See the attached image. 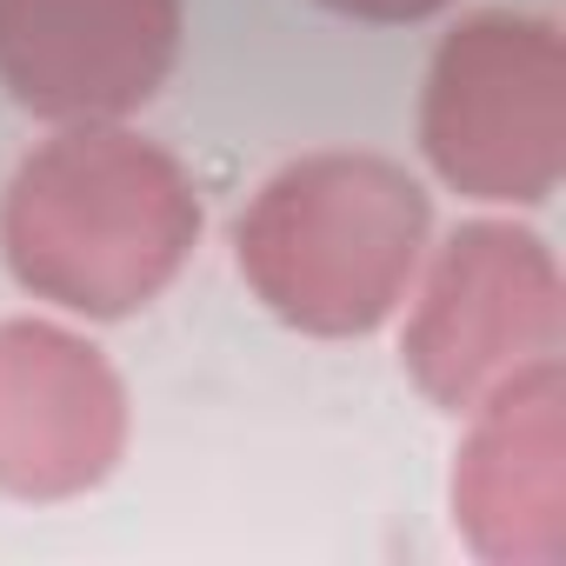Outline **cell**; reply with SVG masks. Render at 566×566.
Returning a JSON list of instances; mask_svg holds the SVG:
<instances>
[{"instance_id":"1","label":"cell","mask_w":566,"mask_h":566,"mask_svg":"<svg viewBox=\"0 0 566 566\" xmlns=\"http://www.w3.org/2000/svg\"><path fill=\"white\" fill-rule=\"evenodd\" d=\"M200 247V187L120 120H81L41 140L0 193V253L34 301L87 321H127L174 287Z\"/></svg>"},{"instance_id":"2","label":"cell","mask_w":566,"mask_h":566,"mask_svg":"<svg viewBox=\"0 0 566 566\" xmlns=\"http://www.w3.org/2000/svg\"><path fill=\"white\" fill-rule=\"evenodd\" d=\"M433 207L380 154H307L280 167L233 227L253 301L314 340H360L400 314L427 260Z\"/></svg>"},{"instance_id":"3","label":"cell","mask_w":566,"mask_h":566,"mask_svg":"<svg viewBox=\"0 0 566 566\" xmlns=\"http://www.w3.org/2000/svg\"><path fill=\"white\" fill-rule=\"evenodd\" d=\"M420 147L486 207H539L566 174V41L546 14H467L427 67Z\"/></svg>"},{"instance_id":"4","label":"cell","mask_w":566,"mask_h":566,"mask_svg":"<svg viewBox=\"0 0 566 566\" xmlns=\"http://www.w3.org/2000/svg\"><path fill=\"white\" fill-rule=\"evenodd\" d=\"M413 280L420 294L400 334V360L447 413H473L493 387L559 360L566 347V280L533 227L467 220Z\"/></svg>"},{"instance_id":"5","label":"cell","mask_w":566,"mask_h":566,"mask_svg":"<svg viewBox=\"0 0 566 566\" xmlns=\"http://www.w3.org/2000/svg\"><path fill=\"white\" fill-rule=\"evenodd\" d=\"M127 453V387L54 321H0V493L81 500Z\"/></svg>"},{"instance_id":"6","label":"cell","mask_w":566,"mask_h":566,"mask_svg":"<svg viewBox=\"0 0 566 566\" xmlns=\"http://www.w3.org/2000/svg\"><path fill=\"white\" fill-rule=\"evenodd\" d=\"M180 61V0H0V87L54 127L127 120Z\"/></svg>"},{"instance_id":"7","label":"cell","mask_w":566,"mask_h":566,"mask_svg":"<svg viewBox=\"0 0 566 566\" xmlns=\"http://www.w3.org/2000/svg\"><path fill=\"white\" fill-rule=\"evenodd\" d=\"M453 526L486 566H566V374L539 360L467 413Z\"/></svg>"},{"instance_id":"8","label":"cell","mask_w":566,"mask_h":566,"mask_svg":"<svg viewBox=\"0 0 566 566\" xmlns=\"http://www.w3.org/2000/svg\"><path fill=\"white\" fill-rule=\"evenodd\" d=\"M321 8L347 14V21H374V28H407V21H427L453 0H321Z\"/></svg>"}]
</instances>
